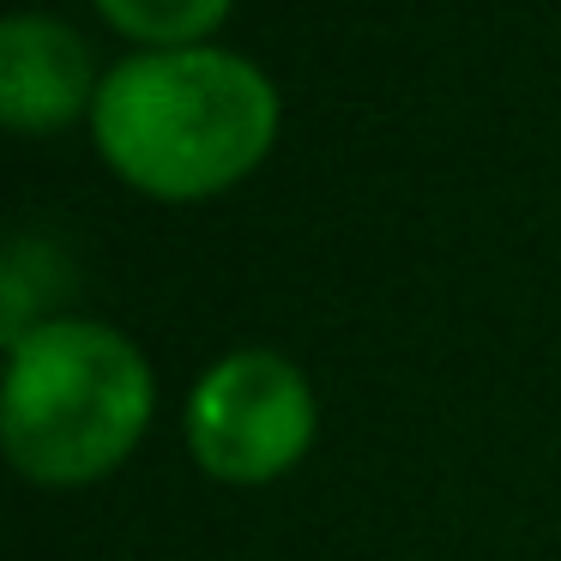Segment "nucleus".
Masks as SVG:
<instances>
[{"label":"nucleus","instance_id":"f257e3e1","mask_svg":"<svg viewBox=\"0 0 561 561\" xmlns=\"http://www.w3.org/2000/svg\"><path fill=\"white\" fill-rule=\"evenodd\" d=\"M278 85L218 43L139 49L103 73L91 139L134 194L163 206L218 199L278 146Z\"/></svg>","mask_w":561,"mask_h":561},{"label":"nucleus","instance_id":"f03ea898","mask_svg":"<svg viewBox=\"0 0 561 561\" xmlns=\"http://www.w3.org/2000/svg\"><path fill=\"white\" fill-rule=\"evenodd\" d=\"M158 411L151 363L127 332L91 314H55L7 344L0 440L25 483L79 489L122 471Z\"/></svg>","mask_w":561,"mask_h":561},{"label":"nucleus","instance_id":"20e7f679","mask_svg":"<svg viewBox=\"0 0 561 561\" xmlns=\"http://www.w3.org/2000/svg\"><path fill=\"white\" fill-rule=\"evenodd\" d=\"M103 73L91 43L49 13H13L0 25V122L13 134H61L91 122Z\"/></svg>","mask_w":561,"mask_h":561},{"label":"nucleus","instance_id":"7ed1b4c3","mask_svg":"<svg viewBox=\"0 0 561 561\" xmlns=\"http://www.w3.org/2000/svg\"><path fill=\"white\" fill-rule=\"evenodd\" d=\"M182 428H187V453L206 477L260 489L308 459L320 404L308 375L284 351L242 344V351H224L194 380Z\"/></svg>","mask_w":561,"mask_h":561},{"label":"nucleus","instance_id":"39448f33","mask_svg":"<svg viewBox=\"0 0 561 561\" xmlns=\"http://www.w3.org/2000/svg\"><path fill=\"white\" fill-rule=\"evenodd\" d=\"M91 7L139 49H199L218 37L236 0H91Z\"/></svg>","mask_w":561,"mask_h":561}]
</instances>
